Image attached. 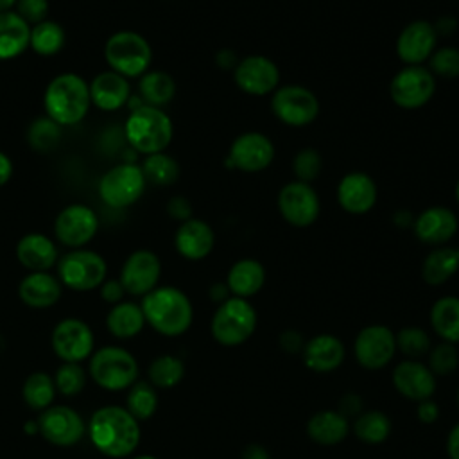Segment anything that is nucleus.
Instances as JSON below:
<instances>
[{
  "mask_svg": "<svg viewBox=\"0 0 459 459\" xmlns=\"http://www.w3.org/2000/svg\"><path fill=\"white\" fill-rule=\"evenodd\" d=\"M91 445L108 457H126L140 443V423L124 407L108 405L97 409L88 421Z\"/></svg>",
  "mask_w": 459,
  "mask_h": 459,
  "instance_id": "nucleus-1",
  "label": "nucleus"
},
{
  "mask_svg": "<svg viewBox=\"0 0 459 459\" xmlns=\"http://www.w3.org/2000/svg\"><path fill=\"white\" fill-rule=\"evenodd\" d=\"M43 106L47 117L61 127L79 124L91 106L86 79L74 72L56 75L45 88Z\"/></svg>",
  "mask_w": 459,
  "mask_h": 459,
  "instance_id": "nucleus-2",
  "label": "nucleus"
},
{
  "mask_svg": "<svg viewBox=\"0 0 459 459\" xmlns=\"http://www.w3.org/2000/svg\"><path fill=\"white\" fill-rule=\"evenodd\" d=\"M142 312L158 333L178 337L185 333L194 319V308L188 296L178 287H156L143 296Z\"/></svg>",
  "mask_w": 459,
  "mask_h": 459,
  "instance_id": "nucleus-3",
  "label": "nucleus"
},
{
  "mask_svg": "<svg viewBox=\"0 0 459 459\" xmlns=\"http://www.w3.org/2000/svg\"><path fill=\"white\" fill-rule=\"evenodd\" d=\"M174 127L170 117L161 109L149 104L131 108L126 124L124 136L133 151L149 156L163 152L172 142Z\"/></svg>",
  "mask_w": 459,
  "mask_h": 459,
  "instance_id": "nucleus-4",
  "label": "nucleus"
},
{
  "mask_svg": "<svg viewBox=\"0 0 459 459\" xmlns=\"http://www.w3.org/2000/svg\"><path fill=\"white\" fill-rule=\"evenodd\" d=\"M104 59L109 70L126 79L142 77L152 61V48L149 41L134 30L113 32L104 45Z\"/></svg>",
  "mask_w": 459,
  "mask_h": 459,
  "instance_id": "nucleus-5",
  "label": "nucleus"
},
{
  "mask_svg": "<svg viewBox=\"0 0 459 459\" xmlns=\"http://www.w3.org/2000/svg\"><path fill=\"white\" fill-rule=\"evenodd\" d=\"M256 321V310L247 299L230 296L226 301L219 303L210 330L219 344L233 348L244 344L255 333Z\"/></svg>",
  "mask_w": 459,
  "mask_h": 459,
  "instance_id": "nucleus-6",
  "label": "nucleus"
},
{
  "mask_svg": "<svg viewBox=\"0 0 459 459\" xmlns=\"http://www.w3.org/2000/svg\"><path fill=\"white\" fill-rule=\"evenodd\" d=\"M90 375L100 387L108 391H122L136 382L138 362L124 348L104 346L93 353L90 360Z\"/></svg>",
  "mask_w": 459,
  "mask_h": 459,
  "instance_id": "nucleus-7",
  "label": "nucleus"
},
{
  "mask_svg": "<svg viewBox=\"0 0 459 459\" xmlns=\"http://www.w3.org/2000/svg\"><path fill=\"white\" fill-rule=\"evenodd\" d=\"M147 186L142 167L133 161L106 170L99 181V197L109 208H127L134 204Z\"/></svg>",
  "mask_w": 459,
  "mask_h": 459,
  "instance_id": "nucleus-8",
  "label": "nucleus"
},
{
  "mask_svg": "<svg viewBox=\"0 0 459 459\" xmlns=\"http://www.w3.org/2000/svg\"><path fill=\"white\" fill-rule=\"evenodd\" d=\"M108 274L106 260L90 249H72L57 260V280L72 290H93Z\"/></svg>",
  "mask_w": 459,
  "mask_h": 459,
  "instance_id": "nucleus-9",
  "label": "nucleus"
},
{
  "mask_svg": "<svg viewBox=\"0 0 459 459\" xmlns=\"http://www.w3.org/2000/svg\"><path fill=\"white\" fill-rule=\"evenodd\" d=\"M271 109L274 117L290 127L312 124L319 115L317 97L305 86L285 84L273 91Z\"/></svg>",
  "mask_w": 459,
  "mask_h": 459,
  "instance_id": "nucleus-10",
  "label": "nucleus"
},
{
  "mask_svg": "<svg viewBox=\"0 0 459 459\" xmlns=\"http://www.w3.org/2000/svg\"><path fill=\"white\" fill-rule=\"evenodd\" d=\"M436 91L434 74L421 65H405L394 74L389 84V95L398 108L418 109L425 106Z\"/></svg>",
  "mask_w": 459,
  "mask_h": 459,
  "instance_id": "nucleus-11",
  "label": "nucleus"
},
{
  "mask_svg": "<svg viewBox=\"0 0 459 459\" xmlns=\"http://www.w3.org/2000/svg\"><path fill=\"white\" fill-rule=\"evenodd\" d=\"M99 230V215L93 208L82 203L65 206L54 221L56 238L72 249L86 246Z\"/></svg>",
  "mask_w": 459,
  "mask_h": 459,
  "instance_id": "nucleus-12",
  "label": "nucleus"
},
{
  "mask_svg": "<svg viewBox=\"0 0 459 459\" xmlns=\"http://www.w3.org/2000/svg\"><path fill=\"white\" fill-rule=\"evenodd\" d=\"M278 210L285 222L294 228H307L316 222L321 212L319 195L312 185L303 181H290L278 192Z\"/></svg>",
  "mask_w": 459,
  "mask_h": 459,
  "instance_id": "nucleus-13",
  "label": "nucleus"
},
{
  "mask_svg": "<svg viewBox=\"0 0 459 459\" xmlns=\"http://www.w3.org/2000/svg\"><path fill=\"white\" fill-rule=\"evenodd\" d=\"M357 362L366 369H382L396 353L394 332L385 325L364 326L353 342Z\"/></svg>",
  "mask_w": 459,
  "mask_h": 459,
  "instance_id": "nucleus-14",
  "label": "nucleus"
},
{
  "mask_svg": "<svg viewBox=\"0 0 459 459\" xmlns=\"http://www.w3.org/2000/svg\"><path fill=\"white\" fill-rule=\"evenodd\" d=\"M38 432L52 445L72 446L86 432L84 421L77 411L66 405H50L38 418Z\"/></svg>",
  "mask_w": 459,
  "mask_h": 459,
  "instance_id": "nucleus-15",
  "label": "nucleus"
},
{
  "mask_svg": "<svg viewBox=\"0 0 459 459\" xmlns=\"http://www.w3.org/2000/svg\"><path fill=\"white\" fill-rule=\"evenodd\" d=\"M50 342L54 353L63 362L79 364L90 357L93 350V332L84 321L77 317H66L54 326Z\"/></svg>",
  "mask_w": 459,
  "mask_h": 459,
  "instance_id": "nucleus-16",
  "label": "nucleus"
},
{
  "mask_svg": "<svg viewBox=\"0 0 459 459\" xmlns=\"http://www.w3.org/2000/svg\"><path fill=\"white\" fill-rule=\"evenodd\" d=\"M274 158L273 142L256 131L238 134L228 154V167L238 169L242 172H260L271 165Z\"/></svg>",
  "mask_w": 459,
  "mask_h": 459,
  "instance_id": "nucleus-17",
  "label": "nucleus"
},
{
  "mask_svg": "<svg viewBox=\"0 0 459 459\" xmlns=\"http://www.w3.org/2000/svg\"><path fill=\"white\" fill-rule=\"evenodd\" d=\"M160 274L161 262L158 255L151 249H136L126 258L118 280L127 294L145 296L156 289Z\"/></svg>",
  "mask_w": 459,
  "mask_h": 459,
  "instance_id": "nucleus-18",
  "label": "nucleus"
},
{
  "mask_svg": "<svg viewBox=\"0 0 459 459\" xmlns=\"http://www.w3.org/2000/svg\"><path fill=\"white\" fill-rule=\"evenodd\" d=\"M235 84L247 95L262 97L273 93L280 84V70L265 56H247L233 68Z\"/></svg>",
  "mask_w": 459,
  "mask_h": 459,
  "instance_id": "nucleus-19",
  "label": "nucleus"
},
{
  "mask_svg": "<svg viewBox=\"0 0 459 459\" xmlns=\"http://www.w3.org/2000/svg\"><path fill=\"white\" fill-rule=\"evenodd\" d=\"M393 385L394 389L412 402H421L432 398L436 391V377L427 364L412 359L398 362L393 369Z\"/></svg>",
  "mask_w": 459,
  "mask_h": 459,
  "instance_id": "nucleus-20",
  "label": "nucleus"
},
{
  "mask_svg": "<svg viewBox=\"0 0 459 459\" xmlns=\"http://www.w3.org/2000/svg\"><path fill=\"white\" fill-rule=\"evenodd\" d=\"M437 43V30L425 20L411 22L396 39V54L405 65H421L432 56Z\"/></svg>",
  "mask_w": 459,
  "mask_h": 459,
  "instance_id": "nucleus-21",
  "label": "nucleus"
},
{
  "mask_svg": "<svg viewBox=\"0 0 459 459\" xmlns=\"http://www.w3.org/2000/svg\"><path fill=\"white\" fill-rule=\"evenodd\" d=\"M377 185L366 172H348L337 185V201L351 215L368 213L377 203Z\"/></svg>",
  "mask_w": 459,
  "mask_h": 459,
  "instance_id": "nucleus-22",
  "label": "nucleus"
},
{
  "mask_svg": "<svg viewBox=\"0 0 459 459\" xmlns=\"http://www.w3.org/2000/svg\"><path fill=\"white\" fill-rule=\"evenodd\" d=\"M88 86L91 104L100 111H117L124 108L131 99L129 81L113 70L97 74L88 82Z\"/></svg>",
  "mask_w": 459,
  "mask_h": 459,
  "instance_id": "nucleus-23",
  "label": "nucleus"
},
{
  "mask_svg": "<svg viewBox=\"0 0 459 459\" xmlns=\"http://www.w3.org/2000/svg\"><path fill=\"white\" fill-rule=\"evenodd\" d=\"M301 357L303 364L310 371L330 373L342 364L346 357V348L339 337L332 333H319L305 342Z\"/></svg>",
  "mask_w": 459,
  "mask_h": 459,
  "instance_id": "nucleus-24",
  "label": "nucleus"
},
{
  "mask_svg": "<svg viewBox=\"0 0 459 459\" xmlns=\"http://www.w3.org/2000/svg\"><path fill=\"white\" fill-rule=\"evenodd\" d=\"M215 244L213 230L208 222L201 219H188L181 222L174 235L176 251L186 260H203L206 258Z\"/></svg>",
  "mask_w": 459,
  "mask_h": 459,
  "instance_id": "nucleus-25",
  "label": "nucleus"
},
{
  "mask_svg": "<svg viewBox=\"0 0 459 459\" xmlns=\"http://www.w3.org/2000/svg\"><path fill=\"white\" fill-rule=\"evenodd\" d=\"M457 231V217L446 206H430L414 221V233L420 242L439 246L448 242Z\"/></svg>",
  "mask_w": 459,
  "mask_h": 459,
  "instance_id": "nucleus-26",
  "label": "nucleus"
},
{
  "mask_svg": "<svg viewBox=\"0 0 459 459\" xmlns=\"http://www.w3.org/2000/svg\"><path fill=\"white\" fill-rule=\"evenodd\" d=\"M16 258L30 273L48 271L57 264V246L43 233H27L16 244Z\"/></svg>",
  "mask_w": 459,
  "mask_h": 459,
  "instance_id": "nucleus-27",
  "label": "nucleus"
},
{
  "mask_svg": "<svg viewBox=\"0 0 459 459\" xmlns=\"http://www.w3.org/2000/svg\"><path fill=\"white\" fill-rule=\"evenodd\" d=\"M61 281L48 271H36L23 276L18 287L20 299L32 308H48L61 298Z\"/></svg>",
  "mask_w": 459,
  "mask_h": 459,
  "instance_id": "nucleus-28",
  "label": "nucleus"
},
{
  "mask_svg": "<svg viewBox=\"0 0 459 459\" xmlns=\"http://www.w3.org/2000/svg\"><path fill=\"white\" fill-rule=\"evenodd\" d=\"M350 432V420L333 409L314 412L307 421L308 437L321 446H333L346 439Z\"/></svg>",
  "mask_w": 459,
  "mask_h": 459,
  "instance_id": "nucleus-29",
  "label": "nucleus"
},
{
  "mask_svg": "<svg viewBox=\"0 0 459 459\" xmlns=\"http://www.w3.org/2000/svg\"><path fill=\"white\" fill-rule=\"evenodd\" d=\"M265 283V269L255 258L237 260L226 276V285L231 296L237 298H251L255 296Z\"/></svg>",
  "mask_w": 459,
  "mask_h": 459,
  "instance_id": "nucleus-30",
  "label": "nucleus"
},
{
  "mask_svg": "<svg viewBox=\"0 0 459 459\" xmlns=\"http://www.w3.org/2000/svg\"><path fill=\"white\" fill-rule=\"evenodd\" d=\"M30 25L14 11L0 13V61L14 59L29 48Z\"/></svg>",
  "mask_w": 459,
  "mask_h": 459,
  "instance_id": "nucleus-31",
  "label": "nucleus"
},
{
  "mask_svg": "<svg viewBox=\"0 0 459 459\" xmlns=\"http://www.w3.org/2000/svg\"><path fill=\"white\" fill-rule=\"evenodd\" d=\"M145 317L142 307L133 301H120L111 307L106 317V326L111 335L118 339H129L142 332Z\"/></svg>",
  "mask_w": 459,
  "mask_h": 459,
  "instance_id": "nucleus-32",
  "label": "nucleus"
},
{
  "mask_svg": "<svg viewBox=\"0 0 459 459\" xmlns=\"http://www.w3.org/2000/svg\"><path fill=\"white\" fill-rule=\"evenodd\" d=\"M430 326L445 342H459V298L443 296L430 308Z\"/></svg>",
  "mask_w": 459,
  "mask_h": 459,
  "instance_id": "nucleus-33",
  "label": "nucleus"
},
{
  "mask_svg": "<svg viewBox=\"0 0 459 459\" xmlns=\"http://www.w3.org/2000/svg\"><path fill=\"white\" fill-rule=\"evenodd\" d=\"M459 271V247H436L421 265V276L429 285H441Z\"/></svg>",
  "mask_w": 459,
  "mask_h": 459,
  "instance_id": "nucleus-34",
  "label": "nucleus"
},
{
  "mask_svg": "<svg viewBox=\"0 0 459 459\" xmlns=\"http://www.w3.org/2000/svg\"><path fill=\"white\" fill-rule=\"evenodd\" d=\"M138 91L143 104L161 108L174 99L176 82L172 75L161 70H147L138 81Z\"/></svg>",
  "mask_w": 459,
  "mask_h": 459,
  "instance_id": "nucleus-35",
  "label": "nucleus"
},
{
  "mask_svg": "<svg viewBox=\"0 0 459 459\" xmlns=\"http://www.w3.org/2000/svg\"><path fill=\"white\" fill-rule=\"evenodd\" d=\"M65 29L54 20H43L30 27L29 48L43 57H50L61 52L65 47Z\"/></svg>",
  "mask_w": 459,
  "mask_h": 459,
  "instance_id": "nucleus-36",
  "label": "nucleus"
},
{
  "mask_svg": "<svg viewBox=\"0 0 459 459\" xmlns=\"http://www.w3.org/2000/svg\"><path fill=\"white\" fill-rule=\"evenodd\" d=\"M353 434L368 445H380L391 434V420L382 411H362L353 420Z\"/></svg>",
  "mask_w": 459,
  "mask_h": 459,
  "instance_id": "nucleus-37",
  "label": "nucleus"
},
{
  "mask_svg": "<svg viewBox=\"0 0 459 459\" xmlns=\"http://www.w3.org/2000/svg\"><path fill=\"white\" fill-rule=\"evenodd\" d=\"M22 394L29 407H32L36 411H41V409L45 411L47 407L52 405L54 396H56L54 378L43 371H36L25 378Z\"/></svg>",
  "mask_w": 459,
  "mask_h": 459,
  "instance_id": "nucleus-38",
  "label": "nucleus"
},
{
  "mask_svg": "<svg viewBox=\"0 0 459 459\" xmlns=\"http://www.w3.org/2000/svg\"><path fill=\"white\" fill-rule=\"evenodd\" d=\"M149 382L160 389L176 387L185 375V364L176 355H160L149 364Z\"/></svg>",
  "mask_w": 459,
  "mask_h": 459,
  "instance_id": "nucleus-39",
  "label": "nucleus"
},
{
  "mask_svg": "<svg viewBox=\"0 0 459 459\" xmlns=\"http://www.w3.org/2000/svg\"><path fill=\"white\" fill-rule=\"evenodd\" d=\"M140 167L145 176V181L152 185L167 186L176 183L179 178V163L167 152H154L145 156Z\"/></svg>",
  "mask_w": 459,
  "mask_h": 459,
  "instance_id": "nucleus-40",
  "label": "nucleus"
},
{
  "mask_svg": "<svg viewBox=\"0 0 459 459\" xmlns=\"http://www.w3.org/2000/svg\"><path fill=\"white\" fill-rule=\"evenodd\" d=\"M138 421L149 420L158 409V393L151 382H134L127 393L126 407Z\"/></svg>",
  "mask_w": 459,
  "mask_h": 459,
  "instance_id": "nucleus-41",
  "label": "nucleus"
},
{
  "mask_svg": "<svg viewBox=\"0 0 459 459\" xmlns=\"http://www.w3.org/2000/svg\"><path fill=\"white\" fill-rule=\"evenodd\" d=\"M59 138H61V126L50 120L47 115L30 122L27 129V140L34 151H41V152L52 151L59 143Z\"/></svg>",
  "mask_w": 459,
  "mask_h": 459,
  "instance_id": "nucleus-42",
  "label": "nucleus"
},
{
  "mask_svg": "<svg viewBox=\"0 0 459 459\" xmlns=\"http://www.w3.org/2000/svg\"><path fill=\"white\" fill-rule=\"evenodd\" d=\"M396 350H400L407 359L418 360L427 355L432 348L429 333L420 326H403L394 333Z\"/></svg>",
  "mask_w": 459,
  "mask_h": 459,
  "instance_id": "nucleus-43",
  "label": "nucleus"
},
{
  "mask_svg": "<svg viewBox=\"0 0 459 459\" xmlns=\"http://www.w3.org/2000/svg\"><path fill=\"white\" fill-rule=\"evenodd\" d=\"M429 369L434 377H446L454 373L459 366V351L455 344L441 341L439 344L432 346L429 351Z\"/></svg>",
  "mask_w": 459,
  "mask_h": 459,
  "instance_id": "nucleus-44",
  "label": "nucleus"
},
{
  "mask_svg": "<svg viewBox=\"0 0 459 459\" xmlns=\"http://www.w3.org/2000/svg\"><path fill=\"white\" fill-rule=\"evenodd\" d=\"M56 389L65 396H74L82 391L86 384L84 369L77 362H65L57 368L54 375Z\"/></svg>",
  "mask_w": 459,
  "mask_h": 459,
  "instance_id": "nucleus-45",
  "label": "nucleus"
},
{
  "mask_svg": "<svg viewBox=\"0 0 459 459\" xmlns=\"http://www.w3.org/2000/svg\"><path fill=\"white\" fill-rule=\"evenodd\" d=\"M321 167H323L321 154L312 147H305L298 151V154L292 160V172L298 178L296 181H303L308 185L319 176Z\"/></svg>",
  "mask_w": 459,
  "mask_h": 459,
  "instance_id": "nucleus-46",
  "label": "nucleus"
},
{
  "mask_svg": "<svg viewBox=\"0 0 459 459\" xmlns=\"http://www.w3.org/2000/svg\"><path fill=\"white\" fill-rule=\"evenodd\" d=\"M430 59V72L439 77H459V48L455 47H443L432 52Z\"/></svg>",
  "mask_w": 459,
  "mask_h": 459,
  "instance_id": "nucleus-47",
  "label": "nucleus"
},
{
  "mask_svg": "<svg viewBox=\"0 0 459 459\" xmlns=\"http://www.w3.org/2000/svg\"><path fill=\"white\" fill-rule=\"evenodd\" d=\"M14 7L13 11L30 27L47 20L48 14V0H16Z\"/></svg>",
  "mask_w": 459,
  "mask_h": 459,
  "instance_id": "nucleus-48",
  "label": "nucleus"
},
{
  "mask_svg": "<svg viewBox=\"0 0 459 459\" xmlns=\"http://www.w3.org/2000/svg\"><path fill=\"white\" fill-rule=\"evenodd\" d=\"M278 344L283 351L287 353H299L303 351V346H305V339L303 335L298 332V330H292V328H287L280 333L278 337Z\"/></svg>",
  "mask_w": 459,
  "mask_h": 459,
  "instance_id": "nucleus-49",
  "label": "nucleus"
},
{
  "mask_svg": "<svg viewBox=\"0 0 459 459\" xmlns=\"http://www.w3.org/2000/svg\"><path fill=\"white\" fill-rule=\"evenodd\" d=\"M335 411L341 412L346 420H350V418L355 420L362 412V398L357 393H346L339 400V407Z\"/></svg>",
  "mask_w": 459,
  "mask_h": 459,
  "instance_id": "nucleus-50",
  "label": "nucleus"
},
{
  "mask_svg": "<svg viewBox=\"0 0 459 459\" xmlns=\"http://www.w3.org/2000/svg\"><path fill=\"white\" fill-rule=\"evenodd\" d=\"M167 212L172 219H176L179 222L192 219V206H190L188 199H185L181 195H176L167 203Z\"/></svg>",
  "mask_w": 459,
  "mask_h": 459,
  "instance_id": "nucleus-51",
  "label": "nucleus"
},
{
  "mask_svg": "<svg viewBox=\"0 0 459 459\" xmlns=\"http://www.w3.org/2000/svg\"><path fill=\"white\" fill-rule=\"evenodd\" d=\"M126 290L120 283V280H104L102 285H100V296L104 301L111 303V305H117L122 301Z\"/></svg>",
  "mask_w": 459,
  "mask_h": 459,
  "instance_id": "nucleus-52",
  "label": "nucleus"
},
{
  "mask_svg": "<svg viewBox=\"0 0 459 459\" xmlns=\"http://www.w3.org/2000/svg\"><path fill=\"white\" fill-rule=\"evenodd\" d=\"M416 416H418V420L421 423L430 425V423H434L439 418V405L432 398L421 400L416 405Z\"/></svg>",
  "mask_w": 459,
  "mask_h": 459,
  "instance_id": "nucleus-53",
  "label": "nucleus"
},
{
  "mask_svg": "<svg viewBox=\"0 0 459 459\" xmlns=\"http://www.w3.org/2000/svg\"><path fill=\"white\" fill-rule=\"evenodd\" d=\"M446 455L448 459H459V423H455L446 436Z\"/></svg>",
  "mask_w": 459,
  "mask_h": 459,
  "instance_id": "nucleus-54",
  "label": "nucleus"
},
{
  "mask_svg": "<svg viewBox=\"0 0 459 459\" xmlns=\"http://www.w3.org/2000/svg\"><path fill=\"white\" fill-rule=\"evenodd\" d=\"M240 459H271V455L260 443H249L244 446Z\"/></svg>",
  "mask_w": 459,
  "mask_h": 459,
  "instance_id": "nucleus-55",
  "label": "nucleus"
},
{
  "mask_svg": "<svg viewBox=\"0 0 459 459\" xmlns=\"http://www.w3.org/2000/svg\"><path fill=\"white\" fill-rule=\"evenodd\" d=\"M13 176V161L11 158L0 151V186H4Z\"/></svg>",
  "mask_w": 459,
  "mask_h": 459,
  "instance_id": "nucleus-56",
  "label": "nucleus"
},
{
  "mask_svg": "<svg viewBox=\"0 0 459 459\" xmlns=\"http://www.w3.org/2000/svg\"><path fill=\"white\" fill-rule=\"evenodd\" d=\"M230 296H231V292H230V289H228L226 283H215V285H212V289H210V298H212L215 303H222V301H226Z\"/></svg>",
  "mask_w": 459,
  "mask_h": 459,
  "instance_id": "nucleus-57",
  "label": "nucleus"
},
{
  "mask_svg": "<svg viewBox=\"0 0 459 459\" xmlns=\"http://www.w3.org/2000/svg\"><path fill=\"white\" fill-rule=\"evenodd\" d=\"M217 63H219V66H224V68H230V66H237V57H235V54L231 52V50H221L219 54H217Z\"/></svg>",
  "mask_w": 459,
  "mask_h": 459,
  "instance_id": "nucleus-58",
  "label": "nucleus"
},
{
  "mask_svg": "<svg viewBox=\"0 0 459 459\" xmlns=\"http://www.w3.org/2000/svg\"><path fill=\"white\" fill-rule=\"evenodd\" d=\"M14 5H16V0H0V13L13 11Z\"/></svg>",
  "mask_w": 459,
  "mask_h": 459,
  "instance_id": "nucleus-59",
  "label": "nucleus"
},
{
  "mask_svg": "<svg viewBox=\"0 0 459 459\" xmlns=\"http://www.w3.org/2000/svg\"><path fill=\"white\" fill-rule=\"evenodd\" d=\"M5 350V339L0 335V353Z\"/></svg>",
  "mask_w": 459,
  "mask_h": 459,
  "instance_id": "nucleus-60",
  "label": "nucleus"
},
{
  "mask_svg": "<svg viewBox=\"0 0 459 459\" xmlns=\"http://www.w3.org/2000/svg\"><path fill=\"white\" fill-rule=\"evenodd\" d=\"M133 459H158L154 455H138V457H133Z\"/></svg>",
  "mask_w": 459,
  "mask_h": 459,
  "instance_id": "nucleus-61",
  "label": "nucleus"
},
{
  "mask_svg": "<svg viewBox=\"0 0 459 459\" xmlns=\"http://www.w3.org/2000/svg\"><path fill=\"white\" fill-rule=\"evenodd\" d=\"M455 199L459 203V179H457V185H455Z\"/></svg>",
  "mask_w": 459,
  "mask_h": 459,
  "instance_id": "nucleus-62",
  "label": "nucleus"
},
{
  "mask_svg": "<svg viewBox=\"0 0 459 459\" xmlns=\"http://www.w3.org/2000/svg\"><path fill=\"white\" fill-rule=\"evenodd\" d=\"M455 402H457V407H459V389H457V394H455Z\"/></svg>",
  "mask_w": 459,
  "mask_h": 459,
  "instance_id": "nucleus-63",
  "label": "nucleus"
}]
</instances>
